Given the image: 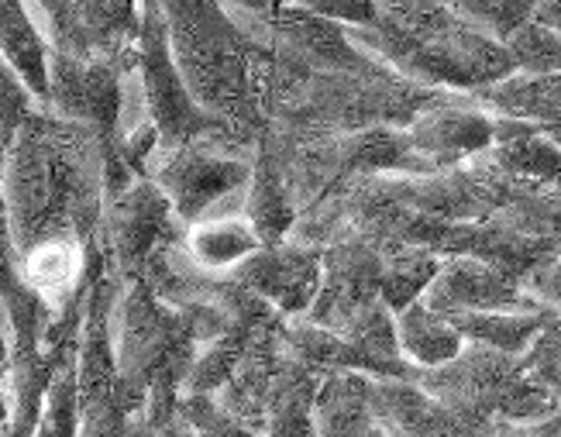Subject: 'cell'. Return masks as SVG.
<instances>
[{"label":"cell","instance_id":"cell-1","mask_svg":"<svg viewBox=\"0 0 561 437\" xmlns=\"http://www.w3.org/2000/svg\"><path fill=\"white\" fill-rule=\"evenodd\" d=\"M107 135L35 107L4 141V210L18 255L72 231L101 252L107 207ZM104 255V252H101Z\"/></svg>","mask_w":561,"mask_h":437},{"label":"cell","instance_id":"cell-2","mask_svg":"<svg viewBox=\"0 0 561 437\" xmlns=\"http://www.w3.org/2000/svg\"><path fill=\"white\" fill-rule=\"evenodd\" d=\"M413 382L442 400L448 410L469 414L479 421H545L558 414L561 403L530 382L517 355H503L485 345H466L458 358L437 369H417Z\"/></svg>","mask_w":561,"mask_h":437},{"label":"cell","instance_id":"cell-3","mask_svg":"<svg viewBox=\"0 0 561 437\" xmlns=\"http://www.w3.org/2000/svg\"><path fill=\"white\" fill-rule=\"evenodd\" d=\"M183 234L186 228L162 197V189L149 176H138L125 193H117L104 207L101 252L107 269L121 283H131L141 279L149 262Z\"/></svg>","mask_w":561,"mask_h":437},{"label":"cell","instance_id":"cell-4","mask_svg":"<svg viewBox=\"0 0 561 437\" xmlns=\"http://www.w3.org/2000/svg\"><path fill=\"white\" fill-rule=\"evenodd\" d=\"M238 286L270 303L279 318H307L324 279V252L300 245V241H279V245H262L249 262H241L231 273Z\"/></svg>","mask_w":561,"mask_h":437},{"label":"cell","instance_id":"cell-5","mask_svg":"<svg viewBox=\"0 0 561 437\" xmlns=\"http://www.w3.org/2000/svg\"><path fill=\"white\" fill-rule=\"evenodd\" d=\"M121 77H125V66H117L111 59H80L66 53H48L45 111L114 138L117 114H121Z\"/></svg>","mask_w":561,"mask_h":437},{"label":"cell","instance_id":"cell-6","mask_svg":"<svg viewBox=\"0 0 561 437\" xmlns=\"http://www.w3.org/2000/svg\"><path fill=\"white\" fill-rule=\"evenodd\" d=\"M424 303L437 313H527L545 310L527 294V286L514 276L500 273L496 265L455 255L445 258L442 273L424 294Z\"/></svg>","mask_w":561,"mask_h":437},{"label":"cell","instance_id":"cell-7","mask_svg":"<svg viewBox=\"0 0 561 437\" xmlns=\"http://www.w3.org/2000/svg\"><path fill=\"white\" fill-rule=\"evenodd\" d=\"M373 410L397 437H490L500 424L448 410L413 379H373Z\"/></svg>","mask_w":561,"mask_h":437},{"label":"cell","instance_id":"cell-8","mask_svg":"<svg viewBox=\"0 0 561 437\" xmlns=\"http://www.w3.org/2000/svg\"><path fill=\"white\" fill-rule=\"evenodd\" d=\"M493 135H496V117L485 114L482 104H466L458 96H445L442 104L424 111L407 128L413 152L434 169H451L466 159L490 152Z\"/></svg>","mask_w":561,"mask_h":437},{"label":"cell","instance_id":"cell-9","mask_svg":"<svg viewBox=\"0 0 561 437\" xmlns=\"http://www.w3.org/2000/svg\"><path fill=\"white\" fill-rule=\"evenodd\" d=\"M183 249L190 262L207 276H231L241 262H249L259 249L262 238L252 228V221L241 214H217L201 225H190L183 234Z\"/></svg>","mask_w":561,"mask_h":437},{"label":"cell","instance_id":"cell-10","mask_svg":"<svg viewBox=\"0 0 561 437\" xmlns=\"http://www.w3.org/2000/svg\"><path fill=\"white\" fill-rule=\"evenodd\" d=\"M48 38L35 18L32 0H0V56L45 107L48 101Z\"/></svg>","mask_w":561,"mask_h":437},{"label":"cell","instance_id":"cell-11","mask_svg":"<svg viewBox=\"0 0 561 437\" xmlns=\"http://www.w3.org/2000/svg\"><path fill=\"white\" fill-rule=\"evenodd\" d=\"M373 427H376L373 376L362 372L324 376L313 400L317 437H369Z\"/></svg>","mask_w":561,"mask_h":437},{"label":"cell","instance_id":"cell-12","mask_svg":"<svg viewBox=\"0 0 561 437\" xmlns=\"http://www.w3.org/2000/svg\"><path fill=\"white\" fill-rule=\"evenodd\" d=\"M397 334H400V352L413 369L448 366V361L458 358L461 348L469 345L445 313L431 310L424 300L397 313Z\"/></svg>","mask_w":561,"mask_h":437},{"label":"cell","instance_id":"cell-13","mask_svg":"<svg viewBox=\"0 0 561 437\" xmlns=\"http://www.w3.org/2000/svg\"><path fill=\"white\" fill-rule=\"evenodd\" d=\"M445 318L455 324V331L466 337L469 345H485V348L520 358L538 342V334L548 327L554 310L545 307V310H527V313H445Z\"/></svg>","mask_w":561,"mask_h":437},{"label":"cell","instance_id":"cell-14","mask_svg":"<svg viewBox=\"0 0 561 437\" xmlns=\"http://www.w3.org/2000/svg\"><path fill=\"white\" fill-rule=\"evenodd\" d=\"M479 101L496 107L500 117L530 120V125H548L561 117V72L548 77H510L490 90H479Z\"/></svg>","mask_w":561,"mask_h":437},{"label":"cell","instance_id":"cell-15","mask_svg":"<svg viewBox=\"0 0 561 437\" xmlns=\"http://www.w3.org/2000/svg\"><path fill=\"white\" fill-rule=\"evenodd\" d=\"M442 265H445V258L427 249H407V252L382 255L379 300L393 313H403L407 307L424 300L431 283L437 279V273H442Z\"/></svg>","mask_w":561,"mask_h":437},{"label":"cell","instance_id":"cell-16","mask_svg":"<svg viewBox=\"0 0 561 437\" xmlns=\"http://www.w3.org/2000/svg\"><path fill=\"white\" fill-rule=\"evenodd\" d=\"M35 437H80V382H77V355L66 358L59 372L48 382L45 406L38 417Z\"/></svg>","mask_w":561,"mask_h":437},{"label":"cell","instance_id":"cell-17","mask_svg":"<svg viewBox=\"0 0 561 437\" xmlns=\"http://www.w3.org/2000/svg\"><path fill=\"white\" fill-rule=\"evenodd\" d=\"M461 21H472V28L506 42L527 21H534V0H451Z\"/></svg>","mask_w":561,"mask_h":437},{"label":"cell","instance_id":"cell-18","mask_svg":"<svg viewBox=\"0 0 561 437\" xmlns=\"http://www.w3.org/2000/svg\"><path fill=\"white\" fill-rule=\"evenodd\" d=\"M524 77H548L561 72V32H551L538 21H527L503 42Z\"/></svg>","mask_w":561,"mask_h":437},{"label":"cell","instance_id":"cell-19","mask_svg":"<svg viewBox=\"0 0 561 437\" xmlns=\"http://www.w3.org/2000/svg\"><path fill=\"white\" fill-rule=\"evenodd\" d=\"M176 414L197 437H262L249 424H241L238 417H231L228 410L217 403V396L183 393Z\"/></svg>","mask_w":561,"mask_h":437},{"label":"cell","instance_id":"cell-20","mask_svg":"<svg viewBox=\"0 0 561 437\" xmlns=\"http://www.w3.org/2000/svg\"><path fill=\"white\" fill-rule=\"evenodd\" d=\"M520 366L530 376V382H538L545 393H551L561 403V313L558 310L548 321V327L538 334V342L520 355Z\"/></svg>","mask_w":561,"mask_h":437},{"label":"cell","instance_id":"cell-21","mask_svg":"<svg viewBox=\"0 0 561 437\" xmlns=\"http://www.w3.org/2000/svg\"><path fill=\"white\" fill-rule=\"evenodd\" d=\"M527 294L538 300L541 307H551V310L561 307V249H558V255L545 265L541 273H534L527 279Z\"/></svg>","mask_w":561,"mask_h":437},{"label":"cell","instance_id":"cell-22","mask_svg":"<svg viewBox=\"0 0 561 437\" xmlns=\"http://www.w3.org/2000/svg\"><path fill=\"white\" fill-rule=\"evenodd\" d=\"M490 437H561V410L545 421H527V424H510L500 421Z\"/></svg>","mask_w":561,"mask_h":437},{"label":"cell","instance_id":"cell-23","mask_svg":"<svg viewBox=\"0 0 561 437\" xmlns=\"http://www.w3.org/2000/svg\"><path fill=\"white\" fill-rule=\"evenodd\" d=\"M21 286V273H18V249L8 231H0V303H4L14 289Z\"/></svg>","mask_w":561,"mask_h":437},{"label":"cell","instance_id":"cell-24","mask_svg":"<svg viewBox=\"0 0 561 437\" xmlns=\"http://www.w3.org/2000/svg\"><path fill=\"white\" fill-rule=\"evenodd\" d=\"M534 21L551 32H561V0H534Z\"/></svg>","mask_w":561,"mask_h":437},{"label":"cell","instance_id":"cell-25","mask_svg":"<svg viewBox=\"0 0 561 437\" xmlns=\"http://www.w3.org/2000/svg\"><path fill=\"white\" fill-rule=\"evenodd\" d=\"M0 231H8V210H4V138H0Z\"/></svg>","mask_w":561,"mask_h":437},{"label":"cell","instance_id":"cell-26","mask_svg":"<svg viewBox=\"0 0 561 437\" xmlns=\"http://www.w3.org/2000/svg\"><path fill=\"white\" fill-rule=\"evenodd\" d=\"M159 437H197V434H193V430L180 421V414H176V421L169 424V427H162V430H159Z\"/></svg>","mask_w":561,"mask_h":437},{"label":"cell","instance_id":"cell-27","mask_svg":"<svg viewBox=\"0 0 561 437\" xmlns=\"http://www.w3.org/2000/svg\"><path fill=\"white\" fill-rule=\"evenodd\" d=\"M114 4L125 11L128 18H138V4H141V0H114Z\"/></svg>","mask_w":561,"mask_h":437},{"label":"cell","instance_id":"cell-28","mask_svg":"<svg viewBox=\"0 0 561 437\" xmlns=\"http://www.w3.org/2000/svg\"><path fill=\"white\" fill-rule=\"evenodd\" d=\"M369 437H397V434L389 430L386 424H379V421H376V427H373V434H369Z\"/></svg>","mask_w":561,"mask_h":437},{"label":"cell","instance_id":"cell-29","mask_svg":"<svg viewBox=\"0 0 561 437\" xmlns=\"http://www.w3.org/2000/svg\"><path fill=\"white\" fill-rule=\"evenodd\" d=\"M558 313H561V307H558Z\"/></svg>","mask_w":561,"mask_h":437}]
</instances>
